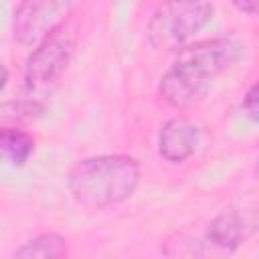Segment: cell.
<instances>
[{"label":"cell","mask_w":259,"mask_h":259,"mask_svg":"<svg viewBox=\"0 0 259 259\" xmlns=\"http://www.w3.org/2000/svg\"><path fill=\"white\" fill-rule=\"evenodd\" d=\"M200 144V127L184 115L170 117L158 134V154L166 162L178 166L194 156Z\"/></svg>","instance_id":"52a82bcc"},{"label":"cell","mask_w":259,"mask_h":259,"mask_svg":"<svg viewBox=\"0 0 259 259\" xmlns=\"http://www.w3.org/2000/svg\"><path fill=\"white\" fill-rule=\"evenodd\" d=\"M71 8L73 0H20L12 20L16 42L36 47L45 36L65 24Z\"/></svg>","instance_id":"5b68a950"},{"label":"cell","mask_w":259,"mask_h":259,"mask_svg":"<svg viewBox=\"0 0 259 259\" xmlns=\"http://www.w3.org/2000/svg\"><path fill=\"white\" fill-rule=\"evenodd\" d=\"M212 14L210 0H162L148 18L146 38L156 51H180L210 22Z\"/></svg>","instance_id":"277c9868"},{"label":"cell","mask_w":259,"mask_h":259,"mask_svg":"<svg viewBox=\"0 0 259 259\" xmlns=\"http://www.w3.org/2000/svg\"><path fill=\"white\" fill-rule=\"evenodd\" d=\"M257 229V221L251 212L239 210V208H227L221 210L204 229V235L200 241H196L200 247H206V255L217 253H233L237 251Z\"/></svg>","instance_id":"8992f818"},{"label":"cell","mask_w":259,"mask_h":259,"mask_svg":"<svg viewBox=\"0 0 259 259\" xmlns=\"http://www.w3.org/2000/svg\"><path fill=\"white\" fill-rule=\"evenodd\" d=\"M140 162L125 154H101L79 160L67 178V188L77 204L89 210L117 206L134 196L140 186Z\"/></svg>","instance_id":"7a4b0ae2"},{"label":"cell","mask_w":259,"mask_h":259,"mask_svg":"<svg viewBox=\"0 0 259 259\" xmlns=\"http://www.w3.org/2000/svg\"><path fill=\"white\" fill-rule=\"evenodd\" d=\"M243 55V45L233 36H214L186 45L158 83V95L174 109L200 101L212 83Z\"/></svg>","instance_id":"6da1fadb"},{"label":"cell","mask_w":259,"mask_h":259,"mask_svg":"<svg viewBox=\"0 0 259 259\" xmlns=\"http://www.w3.org/2000/svg\"><path fill=\"white\" fill-rule=\"evenodd\" d=\"M69 245L67 239L59 233H40L34 239L22 243L18 249H14L12 257L16 259H55V257H67Z\"/></svg>","instance_id":"9c48e42d"},{"label":"cell","mask_w":259,"mask_h":259,"mask_svg":"<svg viewBox=\"0 0 259 259\" xmlns=\"http://www.w3.org/2000/svg\"><path fill=\"white\" fill-rule=\"evenodd\" d=\"M34 138L18 125H4L0 132L2 156L14 168H20L30 160V156L34 154Z\"/></svg>","instance_id":"ba28073f"},{"label":"cell","mask_w":259,"mask_h":259,"mask_svg":"<svg viewBox=\"0 0 259 259\" xmlns=\"http://www.w3.org/2000/svg\"><path fill=\"white\" fill-rule=\"evenodd\" d=\"M241 109L245 111L247 117L259 121V79H257V81L247 89V93L243 95Z\"/></svg>","instance_id":"30bf717a"},{"label":"cell","mask_w":259,"mask_h":259,"mask_svg":"<svg viewBox=\"0 0 259 259\" xmlns=\"http://www.w3.org/2000/svg\"><path fill=\"white\" fill-rule=\"evenodd\" d=\"M231 4L249 16H259V0H231Z\"/></svg>","instance_id":"8fae6325"},{"label":"cell","mask_w":259,"mask_h":259,"mask_svg":"<svg viewBox=\"0 0 259 259\" xmlns=\"http://www.w3.org/2000/svg\"><path fill=\"white\" fill-rule=\"evenodd\" d=\"M75 51V38L69 26H59L45 36L28 55L24 65L22 95L6 101L4 109H14L16 119H32L47 109V103L67 71Z\"/></svg>","instance_id":"3957f363"}]
</instances>
